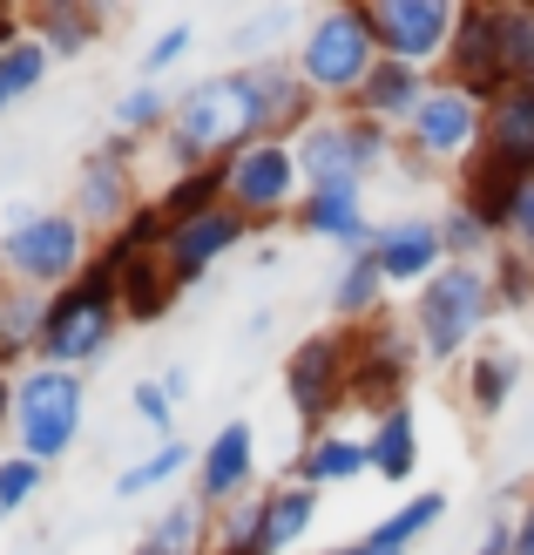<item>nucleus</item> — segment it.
Instances as JSON below:
<instances>
[{"label": "nucleus", "mask_w": 534, "mask_h": 555, "mask_svg": "<svg viewBox=\"0 0 534 555\" xmlns=\"http://www.w3.org/2000/svg\"><path fill=\"white\" fill-rule=\"evenodd\" d=\"M264 143V108L250 89L244 68H217L196 75L170 108V129H162V150H170V170H210V163H231L237 150Z\"/></svg>", "instance_id": "f257e3e1"}, {"label": "nucleus", "mask_w": 534, "mask_h": 555, "mask_svg": "<svg viewBox=\"0 0 534 555\" xmlns=\"http://www.w3.org/2000/svg\"><path fill=\"white\" fill-rule=\"evenodd\" d=\"M116 325H122V264L95 251V264L75 278L68 292L48 298V325H41V359L35 366H62L81 373L116 346Z\"/></svg>", "instance_id": "f03ea898"}, {"label": "nucleus", "mask_w": 534, "mask_h": 555, "mask_svg": "<svg viewBox=\"0 0 534 555\" xmlns=\"http://www.w3.org/2000/svg\"><path fill=\"white\" fill-rule=\"evenodd\" d=\"M494 319H500V298H494L487 264H440L413 292V346L433 366H454L460 352H473V339Z\"/></svg>", "instance_id": "7ed1b4c3"}, {"label": "nucleus", "mask_w": 534, "mask_h": 555, "mask_svg": "<svg viewBox=\"0 0 534 555\" xmlns=\"http://www.w3.org/2000/svg\"><path fill=\"white\" fill-rule=\"evenodd\" d=\"M0 264H8L14 285H35L54 298L95 264V231L75 210H14L8 231H0Z\"/></svg>", "instance_id": "20e7f679"}, {"label": "nucleus", "mask_w": 534, "mask_h": 555, "mask_svg": "<svg viewBox=\"0 0 534 555\" xmlns=\"http://www.w3.org/2000/svg\"><path fill=\"white\" fill-rule=\"evenodd\" d=\"M291 150H298L304 197H312V190H365L373 177H386V163H392V156H400L392 129L352 116V108H331V116H318Z\"/></svg>", "instance_id": "39448f33"}, {"label": "nucleus", "mask_w": 534, "mask_h": 555, "mask_svg": "<svg viewBox=\"0 0 534 555\" xmlns=\"http://www.w3.org/2000/svg\"><path fill=\"white\" fill-rule=\"evenodd\" d=\"M298 75H304V89H312L318 102H339L352 108V95L365 89V75L379 68V41H373V27H365V8H325L304 21V35H298Z\"/></svg>", "instance_id": "423d86ee"}, {"label": "nucleus", "mask_w": 534, "mask_h": 555, "mask_svg": "<svg viewBox=\"0 0 534 555\" xmlns=\"http://www.w3.org/2000/svg\"><path fill=\"white\" fill-rule=\"evenodd\" d=\"M89 421V379L62 366H27L14 379V440L27 461H68Z\"/></svg>", "instance_id": "0eeeda50"}, {"label": "nucleus", "mask_w": 534, "mask_h": 555, "mask_svg": "<svg viewBox=\"0 0 534 555\" xmlns=\"http://www.w3.org/2000/svg\"><path fill=\"white\" fill-rule=\"evenodd\" d=\"M223 204H231L237 217H250V224H277V217H298L304 204V177H298V150L277 143V135H264V143L237 150L231 163H223Z\"/></svg>", "instance_id": "6e6552de"}, {"label": "nucleus", "mask_w": 534, "mask_h": 555, "mask_svg": "<svg viewBox=\"0 0 534 555\" xmlns=\"http://www.w3.org/2000/svg\"><path fill=\"white\" fill-rule=\"evenodd\" d=\"M359 8L386 62H406L427 75L446 68V48H454V27H460L454 0H359Z\"/></svg>", "instance_id": "1a4fd4ad"}, {"label": "nucleus", "mask_w": 534, "mask_h": 555, "mask_svg": "<svg viewBox=\"0 0 534 555\" xmlns=\"http://www.w3.org/2000/svg\"><path fill=\"white\" fill-rule=\"evenodd\" d=\"M89 231H102V244L116 237L135 210H143V190H135V143L108 135L95 156H81L75 170V204H68Z\"/></svg>", "instance_id": "9d476101"}, {"label": "nucleus", "mask_w": 534, "mask_h": 555, "mask_svg": "<svg viewBox=\"0 0 534 555\" xmlns=\"http://www.w3.org/2000/svg\"><path fill=\"white\" fill-rule=\"evenodd\" d=\"M352 393V332H312L291 359H285V400L304 427H325V413Z\"/></svg>", "instance_id": "9b49d317"}, {"label": "nucleus", "mask_w": 534, "mask_h": 555, "mask_svg": "<svg viewBox=\"0 0 534 555\" xmlns=\"http://www.w3.org/2000/svg\"><path fill=\"white\" fill-rule=\"evenodd\" d=\"M481 129H487V102L467 95L460 81H433V95L419 102V116L406 122V150L460 170V163L481 150Z\"/></svg>", "instance_id": "f8f14e48"}, {"label": "nucleus", "mask_w": 534, "mask_h": 555, "mask_svg": "<svg viewBox=\"0 0 534 555\" xmlns=\"http://www.w3.org/2000/svg\"><path fill=\"white\" fill-rule=\"evenodd\" d=\"M413 359H419V346L406 339L400 325H386V319L359 325V332H352V393H346V400H359V406L379 421L386 406H400V400H406V386H413Z\"/></svg>", "instance_id": "ddd939ff"}, {"label": "nucleus", "mask_w": 534, "mask_h": 555, "mask_svg": "<svg viewBox=\"0 0 534 555\" xmlns=\"http://www.w3.org/2000/svg\"><path fill=\"white\" fill-rule=\"evenodd\" d=\"M250 217H237L231 204H217V210H204V217H190V224H170V237H162V271L177 278V292H190V285H204V278L237 251V244H250Z\"/></svg>", "instance_id": "4468645a"}, {"label": "nucleus", "mask_w": 534, "mask_h": 555, "mask_svg": "<svg viewBox=\"0 0 534 555\" xmlns=\"http://www.w3.org/2000/svg\"><path fill=\"white\" fill-rule=\"evenodd\" d=\"M250 481H258V427L223 421L204 448H196V502L210 515H223V508H237L244 494H258Z\"/></svg>", "instance_id": "2eb2a0df"}, {"label": "nucleus", "mask_w": 534, "mask_h": 555, "mask_svg": "<svg viewBox=\"0 0 534 555\" xmlns=\"http://www.w3.org/2000/svg\"><path fill=\"white\" fill-rule=\"evenodd\" d=\"M373 264L386 285H406L419 292L427 278L446 264V244H440V217H386L373 231Z\"/></svg>", "instance_id": "dca6fc26"}, {"label": "nucleus", "mask_w": 534, "mask_h": 555, "mask_svg": "<svg viewBox=\"0 0 534 555\" xmlns=\"http://www.w3.org/2000/svg\"><path fill=\"white\" fill-rule=\"evenodd\" d=\"M487 163V170L528 183L534 177V89H521V81H508L494 102H487V129H481V150H473Z\"/></svg>", "instance_id": "f3484780"}, {"label": "nucleus", "mask_w": 534, "mask_h": 555, "mask_svg": "<svg viewBox=\"0 0 534 555\" xmlns=\"http://www.w3.org/2000/svg\"><path fill=\"white\" fill-rule=\"evenodd\" d=\"M446 81H460L481 102H494L508 89V68H500V8H460L454 48H446Z\"/></svg>", "instance_id": "a211bd4d"}, {"label": "nucleus", "mask_w": 534, "mask_h": 555, "mask_svg": "<svg viewBox=\"0 0 534 555\" xmlns=\"http://www.w3.org/2000/svg\"><path fill=\"white\" fill-rule=\"evenodd\" d=\"M427 95H433V75L427 68H406V62H386V54H379V68L365 75V89L352 95V116L386 122V129H406Z\"/></svg>", "instance_id": "6ab92c4d"}, {"label": "nucleus", "mask_w": 534, "mask_h": 555, "mask_svg": "<svg viewBox=\"0 0 534 555\" xmlns=\"http://www.w3.org/2000/svg\"><path fill=\"white\" fill-rule=\"evenodd\" d=\"M298 231L339 244L346 258H359V251H373V231L379 224L365 217V190H312V197L298 204Z\"/></svg>", "instance_id": "aec40b11"}, {"label": "nucleus", "mask_w": 534, "mask_h": 555, "mask_svg": "<svg viewBox=\"0 0 534 555\" xmlns=\"http://www.w3.org/2000/svg\"><path fill=\"white\" fill-rule=\"evenodd\" d=\"M41 325H48V292L0 278V373L21 379L27 359H41Z\"/></svg>", "instance_id": "412c9836"}, {"label": "nucleus", "mask_w": 534, "mask_h": 555, "mask_svg": "<svg viewBox=\"0 0 534 555\" xmlns=\"http://www.w3.org/2000/svg\"><path fill=\"white\" fill-rule=\"evenodd\" d=\"M312 521H318V488H264V508H258V548L250 555H291L304 535H312Z\"/></svg>", "instance_id": "4be33fe9"}, {"label": "nucleus", "mask_w": 534, "mask_h": 555, "mask_svg": "<svg viewBox=\"0 0 534 555\" xmlns=\"http://www.w3.org/2000/svg\"><path fill=\"white\" fill-rule=\"evenodd\" d=\"M102 27H108V14L102 8H81V0H48V8L27 14V35H35L54 62H81V54L102 41Z\"/></svg>", "instance_id": "5701e85b"}, {"label": "nucleus", "mask_w": 534, "mask_h": 555, "mask_svg": "<svg viewBox=\"0 0 534 555\" xmlns=\"http://www.w3.org/2000/svg\"><path fill=\"white\" fill-rule=\"evenodd\" d=\"M365 461H373V475H379V481H392V488H406V481L419 475V413H413V400L386 406L379 421H373Z\"/></svg>", "instance_id": "b1692460"}, {"label": "nucleus", "mask_w": 534, "mask_h": 555, "mask_svg": "<svg viewBox=\"0 0 534 555\" xmlns=\"http://www.w3.org/2000/svg\"><path fill=\"white\" fill-rule=\"evenodd\" d=\"M359 475H373L365 440H352V434H304V448H298V481L304 488H346Z\"/></svg>", "instance_id": "393cba45"}, {"label": "nucleus", "mask_w": 534, "mask_h": 555, "mask_svg": "<svg viewBox=\"0 0 534 555\" xmlns=\"http://www.w3.org/2000/svg\"><path fill=\"white\" fill-rule=\"evenodd\" d=\"M129 555H210V508L196 502V494L190 502H170Z\"/></svg>", "instance_id": "a878e982"}, {"label": "nucleus", "mask_w": 534, "mask_h": 555, "mask_svg": "<svg viewBox=\"0 0 534 555\" xmlns=\"http://www.w3.org/2000/svg\"><path fill=\"white\" fill-rule=\"evenodd\" d=\"M177 298H183V292H177V278L162 271V251L122 258V325H156Z\"/></svg>", "instance_id": "bb28decb"}, {"label": "nucleus", "mask_w": 534, "mask_h": 555, "mask_svg": "<svg viewBox=\"0 0 534 555\" xmlns=\"http://www.w3.org/2000/svg\"><path fill=\"white\" fill-rule=\"evenodd\" d=\"M515 386H521V352L515 346H481L467 359V413L494 421V413L515 400Z\"/></svg>", "instance_id": "cd10ccee"}, {"label": "nucleus", "mask_w": 534, "mask_h": 555, "mask_svg": "<svg viewBox=\"0 0 534 555\" xmlns=\"http://www.w3.org/2000/svg\"><path fill=\"white\" fill-rule=\"evenodd\" d=\"M331 319H346V325H373L379 319V305H386V278L373 264V251H359L339 264V278H331Z\"/></svg>", "instance_id": "c85d7f7f"}, {"label": "nucleus", "mask_w": 534, "mask_h": 555, "mask_svg": "<svg viewBox=\"0 0 534 555\" xmlns=\"http://www.w3.org/2000/svg\"><path fill=\"white\" fill-rule=\"evenodd\" d=\"M170 108L177 95H162V81H135L108 102V135H122V143H143V135H162L170 129Z\"/></svg>", "instance_id": "c756f323"}, {"label": "nucleus", "mask_w": 534, "mask_h": 555, "mask_svg": "<svg viewBox=\"0 0 534 555\" xmlns=\"http://www.w3.org/2000/svg\"><path fill=\"white\" fill-rule=\"evenodd\" d=\"M183 467H196V448H190V440H183V434H177V440H156L143 461H129L122 475H116V502H143V494L170 488Z\"/></svg>", "instance_id": "7c9ffc66"}, {"label": "nucleus", "mask_w": 534, "mask_h": 555, "mask_svg": "<svg viewBox=\"0 0 534 555\" xmlns=\"http://www.w3.org/2000/svg\"><path fill=\"white\" fill-rule=\"evenodd\" d=\"M440 521H446V494H440V488H419V494H406V502H400V508H392V515L379 521V529H365V535L406 555L419 535H433Z\"/></svg>", "instance_id": "2f4dec72"}, {"label": "nucleus", "mask_w": 534, "mask_h": 555, "mask_svg": "<svg viewBox=\"0 0 534 555\" xmlns=\"http://www.w3.org/2000/svg\"><path fill=\"white\" fill-rule=\"evenodd\" d=\"M48 68H54V54H48V48L21 27V41L0 48V116H8L21 95H35L41 81H48Z\"/></svg>", "instance_id": "473e14b6"}, {"label": "nucleus", "mask_w": 534, "mask_h": 555, "mask_svg": "<svg viewBox=\"0 0 534 555\" xmlns=\"http://www.w3.org/2000/svg\"><path fill=\"white\" fill-rule=\"evenodd\" d=\"M298 21H312V14H298V8H258L250 21H237V27H231V54H237V68H250V62H271V54H277V41H285Z\"/></svg>", "instance_id": "72a5a7b5"}, {"label": "nucleus", "mask_w": 534, "mask_h": 555, "mask_svg": "<svg viewBox=\"0 0 534 555\" xmlns=\"http://www.w3.org/2000/svg\"><path fill=\"white\" fill-rule=\"evenodd\" d=\"M156 204H162V217H170V224H190V217L217 210V204H223V163H210V170H183V177H170V183L156 190Z\"/></svg>", "instance_id": "f704fd0d"}, {"label": "nucleus", "mask_w": 534, "mask_h": 555, "mask_svg": "<svg viewBox=\"0 0 534 555\" xmlns=\"http://www.w3.org/2000/svg\"><path fill=\"white\" fill-rule=\"evenodd\" d=\"M440 244H446V264H481V258H494V237H487V224L467 204H446L440 210Z\"/></svg>", "instance_id": "c9c22d12"}, {"label": "nucleus", "mask_w": 534, "mask_h": 555, "mask_svg": "<svg viewBox=\"0 0 534 555\" xmlns=\"http://www.w3.org/2000/svg\"><path fill=\"white\" fill-rule=\"evenodd\" d=\"M500 68L508 81L534 89V8H500Z\"/></svg>", "instance_id": "e433bc0d"}, {"label": "nucleus", "mask_w": 534, "mask_h": 555, "mask_svg": "<svg viewBox=\"0 0 534 555\" xmlns=\"http://www.w3.org/2000/svg\"><path fill=\"white\" fill-rule=\"evenodd\" d=\"M487 278H494V298H500V312H528V305H534V264L515 251V244H494Z\"/></svg>", "instance_id": "4c0bfd02"}, {"label": "nucleus", "mask_w": 534, "mask_h": 555, "mask_svg": "<svg viewBox=\"0 0 534 555\" xmlns=\"http://www.w3.org/2000/svg\"><path fill=\"white\" fill-rule=\"evenodd\" d=\"M41 475H48V467H41V461H27L21 448H14V454H0V515H21L27 502H35V494H41Z\"/></svg>", "instance_id": "58836bf2"}, {"label": "nucleus", "mask_w": 534, "mask_h": 555, "mask_svg": "<svg viewBox=\"0 0 534 555\" xmlns=\"http://www.w3.org/2000/svg\"><path fill=\"white\" fill-rule=\"evenodd\" d=\"M129 406H135V421H143L156 440H177V400L162 393V379H135L129 386Z\"/></svg>", "instance_id": "ea45409f"}, {"label": "nucleus", "mask_w": 534, "mask_h": 555, "mask_svg": "<svg viewBox=\"0 0 534 555\" xmlns=\"http://www.w3.org/2000/svg\"><path fill=\"white\" fill-rule=\"evenodd\" d=\"M190 41H196L190 21H170V27H162V35L149 41V54H143V81H162V68H177L183 54H190Z\"/></svg>", "instance_id": "a19ab883"}, {"label": "nucleus", "mask_w": 534, "mask_h": 555, "mask_svg": "<svg viewBox=\"0 0 534 555\" xmlns=\"http://www.w3.org/2000/svg\"><path fill=\"white\" fill-rule=\"evenodd\" d=\"M508 244L534 264V177L521 183V197H515V224H508Z\"/></svg>", "instance_id": "79ce46f5"}, {"label": "nucleus", "mask_w": 534, "mask_h": 555, "mask_svg": "<svg viewBox=\"0 0 534 555\" xmlns=\"http://www.w3.org/2000/svg\"><path fill=\"white\" fill-rule=\"evenodd\" d=\"M473 555H515V521L500 515V521H487V535H481V548Z\"/></svg>", "instance_id": "37998d69"}, {"label": "nucleus", "mask_w": 534, "mask_h": 555, "mask_svg": "<svg viewBox=\"0 0 534 555\" xmlns=\"http://www.w3.org/2000/svg\"><path fill=\"white\" fill-rule=\"evenodd\" d=\"M515 555H534V494H528L521 515H515Z\"/></svg>", "instance_id": "c03bdc74"}, {"label": "nucleus", "mask_w": 534, "mask_h": 555, "mask_svg": "<svg viewBox=\"0 0 534 555\" xmlns=\"http://www.w3.org/2000/svg\"><path fill=\"white\" fill-rule=\"evenodd\" d=\"M325 555H400V548H386L373 535H359V542H339V548H325Z\"/></svg>", "instance_id": "a18cd8bd"}, {"label": "nucleus", "mask_w": 534, "mask_h": 555, "mask_svg": "<svg viewBox=\"0 0 534 555\" xmlns=\"http://www.w3.org/2000/svg\"><path fill=\"white\" fill-rule=\"evenodd\" d=\"M162 393L183 406V400H190V373H183V366H170V373H162Z\"/></svg>", "instance_id": "49530a36"}, {"label": "nucleus", "mask_w": 534, "mask_h": 555, "mask_svg": "<svg viewBox=\"0 0 534 555\" xmlns=\"http://www.w3.org/2000/svg\"><path fill=\"white\" fill-rule=\"evenodd\" d=\"M0 427H14V379L0 373Z\"/></svg>", "instance_id": "de8ad7c7"}, {"label": "nucleus", "mask_w": 534, "mask_h": 555, "mask_svg": "<svg viewBox=\"0 0 534 555\" xmlns=\"http://www.w3.org/2000/svg\"><path fill=\"white\" fill-rule=\"evenodd\" d=\"M0 521H8V515H0Z\"/></svg>", "instance_id": "09e8293b"}]
</instances>
